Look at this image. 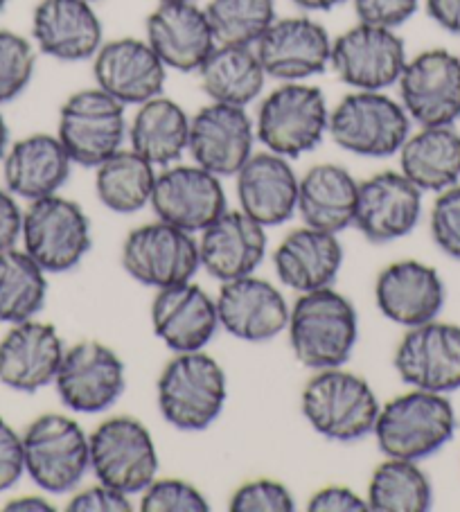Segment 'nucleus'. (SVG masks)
<instances>
[{"instance_id":"45","label":"nucleus","mask_w":460,"mask_h":512,"mask_svg":"<svg viewBox=\"0 0 460 512\" xmlns=\"http://www.w3.org/2000/svg\"><path fill=\"white\" fill-rule=\"evenodd\" d=\"M25 474L23 436L0 418V492L14 488Z\"/></svg>"},{"instance_id":"51","label":"nucleus","mask_w":460,"mask_h":512,"mask_svg":"<svg viewBox=\"0 0 460 512\" xmlns=\"http://www.w3.org/2000/svg\"><path fill=\"white\" fill-rule=\"evenodd\" d=\"M7 149H10V127H7V120L0 111V161H3Z\"/></svg>"},{"instance_id":"5","label":"nucleus","mask_w":460,"mask_h":512,"mask_svg":"<svg viewBox=\"0 0 460 512\" xmlns=\"http://www.w3.org/2000/svg\"><path fill=\"white\" fill-rule=\"evenodd\" d=\"M330 109L321 88L305 82H282L260 102L255 136L273 154L300 158L323 143Z\"/></svg>"},{"instance_id":"32","label":"nucleus","mask_w":460,"mask_h":512,"mask_svg":"<svg viewBox=\"0 0 460 512\" xmlns=\"http://www.w3.org/2000/svg\"><path fill=\"white\" fill-rule=\"evenodd\" d=\"M129 147L154 167L181 161L190 143V116L179 102L165 95L138 104L127 131Z\"/></svg>"},{"instance_id":"52","label":"nucleus","mask_w":460,"mask_h":512,"mask_svg":"<svg viewBox=\"0 0 460 512\" xmlns=\"http://www.w3.org/2000/svg\"><path fill=\"white\" fill-rule=\"evenodd\" d=\"M156 3H197V0H156Z\"/></svg>"},{"instance_id":"39","label":"nucleus","mask_w":460,"mask_h":512,"mask_svg":"<svg viewBox=\"0 0 460 512\" xmlns=\"http://www.w3.org/2000/svg\"><path fill=\"white\" fill-rule=\"evenodd\" d=\"M37 46L19 32L0 30V104L25 93L37 68Z\"/></svg>"},{"instance_id":"9","label":"nucleus","mask_w":460,"mask_h":512,"mask_svg":"<svg viewBox=\"0 0 460 512\" xmlns=\"http://www.w3.org/2000/svg\"><path fill=\"white\" fill-rule=\"evenodd\" d=\"M23 251L46 273L73 271L91 251V219L77 201L50 194L23 213Z\"/></svg>"},{"instance_id":"22","label":"nucleus","mask_w":460,"mask_h":512,"mask_svg":"<svg viewBox=\"0 0 460 512\" xmlns=\"http://www.w3.org/2000/svg\"><path fill=\"white\" fill-rule=\"evenodd\" d=\"M95 86L125 104H143L163 95L167 68L147 39L104 41L93 57Z\"/></svg>"},{"instance_id":"31","label":"nucleus","mask_w":460,"mask_h":512,"mask_svg":"<svg viewBox=\"0 0 460 512\" xmlns=\"http://www.w3.org/2000/svg\"><path fill=\"white\" fill-rule=\"evenodd\" d=\"M357 197L355 176L336 163H321L300 179L296 213L305 226L339 235L355 226Z\"/></svg>"},{"instance_id":"47","label":"nucleus","mask_w":460,"mask_h":512,"mask_svg":"<svg viewBox=\"0 0 460 512\" xmlns=\"http://www.w3.org/2000/svg\"><path fill=\"white\" fill-rule=\"evenodd\" d=\"M23 231V210L14 194L7 188H0V251L14 249L21 240Z\"/></svg>"},{"instance_id":"30","label":"nucleus","mask_w":460,"mask_h":512,"mask_svg":"<svg viewBox=\"0 0 460 512\" xmlns=\"http://www.w3.org/2000/svg\"><path fill=\"white\" fill-rule=\"evenodd\" d=\"M273 267L280 282L298 294L332 287L343 267V246L339 235L318 228H296L282 237Z\"/></svg>"},{"instance_id":"20","label":"nucleus","mask_w":460,"mask_h":512,"mask_svg":"<svg viewBox=\"0 0 460 512\" xmlns=\"http://www.w3.org/2000/svg\"><path fill=\"white\" fill-rule=\"evenodd\" d=\"M289 310L282 291L253 273L221 282L217 294L219 325L246 343L278 339L289 325Z\"/></svg>"},{"instance_id":"25","label":"nucleus","mask_w":460,"mask_h":512,"mask_svg":"<svg viewBox=\"0 0 460 512\" xmlns=\"http://www.w3.org/2000/svg\"><path fill=\"white\" fill-rule=\"evenodd\" d=\"M32 43L57 61L93 59L104 43V28L88 0H39L32 12Z\"/></svg>"},{"instance_id":"3","label":"nucleus","mask_w":460,"mask_h":512,"mask_svg":"<svg viewBox=\"0 0 460 512\" xmlns=\"http://www.w3.org/2000/svg\"><path fill=\"white\" fill-rule=\"evenodd\" d=\"M300 409L316 434L355 443L373 434L382 404L364 377L339 366L316 370L300 395Z\"/></svg>"},{"instance_id":"28","label":"nucleus","mask_w":460,"mask_h":512,"mask_svg":"<svg viewBox=\"0 0 460 512\" xmlns=\"http://www.w3.org/2000/svg\"><path fill=\"white\" fill-rule=\"evenodd\" d=\"M235 179L240 210L264 228L280 226L294 217L300 179L289 158L273 154L269 149L253 154L235 174Z\"/></svg>"},{"instance_id":"7","label":"nucleus","mask_w":460,"mask_h":512,"mask_svg":"<svg viewBox=\"0 0 460 512\" xmlns=\"http://www.w3.org/2000/svg\"><path fill=\"white\" fill-rule=\"evenodd\" d=\"M25 474L43 492L66 494L91 472V440L77 420L43 413L23 434Z\"/></svg>"},{"instance_id":"16","label":"nucleus","mask_w":460,"mask_h":512,"mask_svg":"<svg viewBox=\"0 0 460 512\" xmlns=\"http://www.w3.org/2000/svg\"><path fill=\"white\" fill-rule=\"evenodd\" d=\"M149 206L156 217L181 231L197 235L226 208V192L217 174L194 165H170L156 176Z\"/></svg>"},{"instance_id":"46","label":"nucleus","mask_w":460,"mask_h":512,"mask_svg":"<svg viewBox=\"0 0 460 512\" xmlns=\"http://www.w3.org/2000/svg\"><path fill=\"white\" fill-rule=\"evenodd\" d=\"M309 512H366L368 501L345 485H327L307 501Z\"/></svg>"},{"instance_id":"38","label":"nucleus","mask_w":460,"mask_h":512,"mask_svg":"<svg viewBox=\"0 0 460 512\" xmlns=\"http://www.w3.org/2000/svg\"><path fill=\"white\" fill-rule=\"evenodd\" d=\"M219 46H253L278 19L276 0H210L203 7Z\"/></svg>"},{"instance_id":"50","label":"nucleus","mask_w":460,"mask_h":512,"mask_svg":"<svg viewBox=\"0 0 460 512\" xmlns=\"http://www.w3.org/2000/svg\"><path fill=\"white\" fill-rule=\"evenodd\" d=\"M291 3L303 12H330L334 7L348 3V0H291Z\"/></svg>"},{"instance_id":"35","label":"nucleus","mask_w":460,"mask_h":512,"mask_svg":"<svg viewBox=\"0 0 460 512\" xmlns=\"http://www.w3.org/2000/svg\"><path fill=\"white\" fill-rule=\"evenodd\" d=\"M156 167L122 147L95 167V192L104 208L118 215H134L149 206L156 185Z\"/></svg>"},{"instance_id":"8","label":"nucleus","mask_w":460,"mask_h":512,"mask_svg":"<svg viewBox=\"0 0 460 512\" xmlns=\"http://www.w3.org/2000/svg\"><path fill=\"white\" fill-rule=\"evenodd\" d=\"M127 107L102 88H82L59 109L57 138L75 165L97 167L125 147Z\"/></svg>"},{"instance_id":"15","label":"nucleus","mask_w":460,"mask_h":512,"mask_svg":"<svg viewBox=\"0 0 460 512\" xmlns=\"http://www.w3.org/2000/svg\"><path fill=\"white\" fill-rule=\"evenodd\" d=\"M395 373L411 388L454 393L460 388V325L433 319L409 328L395 348Z\"/></svg>"},{"instance_id":"19","label":"nucleus","mask_w":460,"mask_h":512,"mask_svg":"<svg viewBox=\"0 0 460 512\" xmlns=\"http://www.w3.org/2000/svg\"><path fill=\"white\" fill-rule=\"evenodd\" d=\"M422 190L402 172H379L359 183L357 231L373 244L402 240L422 217Z\"/></svg>"},{"instance_id":"44","label":"nucleus","mask_w":460,"mask_h":512,"mask_svg":"<svg viewBox=\"0 0 460 512\" xmlns=\"http://www.w3.org/2000/svg\"><path fill=\"white\" fill-rule=\"evenodd\" d=\"M68 512H131L129 494L97 481L91 488L79 490L66 503Z\"/></svg>"},{"instance_id":"10","label":"nucleus","mask_w":460,"mask_h":512,"mask_svg":"<svg viewBox=\"0 0 460 512\" xmlns=\"http://www.w3.org/2000/svg\"><path fill=\"white\" fill-rule=\"evenodd\" d=\"M91 472L100 483L140 494L158 476L161 458L149 429L131 416L104 420L91 436Z\"/></svg>"},{"instance_id":"34","label":"nucleus","mask_w":460,"mask_h":512,"mask_svg":"<svg viewBox=\"0 0 460 512\" xmlns=\"http://www.w3.org/2000/svg\"><path fill=\"white\" fill-rule=\"evenodd\" d=\"M197 75L210 102L233 107H249L267 84V73L253 46H217Z\"/></svg>"},{"instance_id":"21","label":"nucleus","mask_w":460,"mask_h":512,"mask_svg":"<svg viewBox=\"0 0 460 512\" xmlns=\"http://www.w3.org/2000/svg\"><path fill=\"white\" fill-rule=\"evenodd\" d=\"M145 39L165 68L179 73H197L219 46L197 3H156L145 21Z\"/></svg>"},{"instance_id":"17","label":"nucleus","mask_w":460,"mask_h":512,"mask_svg":"<svg viewBox=\"0 0 460 512\" xmlns=\"http://www.w3.org/2000/svg\"><path fill=\"white\" fill-rule=\"evenodd\" d=\"M255 120L246 107L210 102L190 118L188 152L203 170L235 176L253 156Z\"/></svg>"},{"instance_id":"54","label":"nucleus","mask_w":460,"mask_h":512,"mask_svg":"<svg viewBox=\"0 0 460 512\" xmlns=\"http://www.w3.org/2000/svg\"><path fill=\"white\" fill-rule=\"evenodd\" d=\"M88 3H100V0H88Z\"/></svg>"},{"instance_id":"27","label":"nucleus","mask_w":460,"mask_h":512,"mask_svg":"<svg viewBox=\"0 0 460 512\" xmlns=\"http://www.w3.org/2000/svg\"><path fill=\"white\" fill-rule=\"evenodd\" d=\"M199 235L201 267L219 282L251 276L267 255V228L244 210H224Z\"/></svg>"},{"instance_id":"18","label":"nucleus","mask_w":460,"mask_h":512,"mask_svg":"<svg viewBox=\"0 0 460 512\" xmlns=\"http://www.w3.org/2000/svg\"><path fill=\"white\" fill-rule=\"evenodd\" d=\"M255 52L267 77L280 82H305L330 66L332 39L325 25L312 16H287L273 21L255 43Z\"/></svg>"},{"instance_id":"6","label":"nucleus","mask_w":460,"mask_h":512,"mask_svg":"<svg viewBox=\"0 0 460 512\" xmlns=\"http://www.w3.org/2000/svg\"><path fill=\"white\" fill-rule=\"evenodd\" d=\"M411 118L386 91H352L330 111L327 134L343 152L361 158H391L411 136Z\"/></svg>"},{"instance_id":"12","label":"nucleus","mask_w":460,"mask_h":512,"mask_svg":"<svg viewBox=\"0 0 460 512\" xmlns=\"http://www.w3.org/2000/svg\"><path fill=\"white\" fill-rule=\"evenodd\" d=\"M406 43L395 30L357 23L332 41L330 66L352 91H386L397 86L406 66Z\"/></svg>"},{"instance_id":"13","label":"nucleus","mask_w":460,"mask_h":512,"mask_svg":"<svg viewBox=\"0 0 460 512\" xmlns=\"http://www.w3.org/2000/svg\"><path fill=\"white\" fill-rule=\"evenodd\" d=\"M122 267L145 287L165 289L188 282L201 269L199 240L158 219L131 231L122 244Z\"/></svg>"},{"instance_id":"2","label":"nucleus","mask_w":460,"mask_h":512,"mask_svg":"<svg viewBox=\"0 0 460 512\" xmlns=\"http://www.w3.org/2000/svg\"><path fill=\"white\" fill-rule=\"evenodd\" d=\"M456 427V411L447 395L411 388L382 406L373 434L384 456L422 461L440 452Z\"/></svg>"},{"instance_id":"37","label":"nucleus","mask_w":460,"mask_h":512,"mask_svg":"<svg viewBox=\"0 0 460 512\" xmlns=\"http://www.w3.org/2000/svg\"><path fill=\"white\" fill-rule=\"evenodd\" d=\"M366 501L370 512H427L433 488L418 461L386 456L370 476Z\"/></svg>"},{"instance_id":"41","label":"nucleus","mask_w":460,"mask_h":512,"mask_svg":"<svg viewBox=\"0 0 460 512\" xmlns=\"http://www.w3.org/2000/svg\"><path fill=\"white\" fill-rule=\"evenodd\" d=\"M228 508L233 512H294L296 499L285 483L276 479H253L235 490Z\"/></svg>"},{"instance_id":"33","label":"nucleus","mask_w":460,"mask_h":512,"mask_svg":"<svg viewBox=\"0 0 460 512\" xmlns=\"http://www.w3.org/2000/svg\"><path fill=\"white\" fill-rule=\"evenodd\" d=\"M400 172L422 192H442L460 181V134L454 127H420L404 140Z\"/></svg>"},{"instance_id":"48","label":"nucleus","mask_w":460,"mask_h":512,"mask_svg":"<svg viewBox=\"0 0 460 512\" xmlns=\"http://www.w3.org/2000/svg\"><path fill=\"white\" fill-rule=\"evenodd\" d=\"M424 7L438 28L460 37V0H424Z\"/></svg>"},{"instance_id":"53","label":"nucleus","mask_w":460,"mask_h":512,"mask_svg":"<svg viewBox=\"0 0 460 512\" xmlns=\"http://www.w3.org/2000/svg\"><path fill=\"white\" fill-rule=\"evenodd\" d=\"M7 3H10V0H0V14L5 12V7H7Z\"/></svg>"},{"instance_id":"4","label":"nucleus","mask_w":460,"mask_h":512,"mask_svg":"<svg viewBox=\"0 0 460 512\" xmlns=\"http://www.w3.org/2000/svg\"><path fill=\"white\" fill-rule=\"evenodd\" d=\"M156 391L163 418L179 431H206L228 400L224 368L203 350L179 352L163 368Z\"/></svg>"},{"instance_id":"24","label":"nucleus","mask_w":460,"mask_h":512,"mask_svg":"<svg viewBox=\"0 0 460 512\" xmlns=\"http://www.w3.org/2000/svg\"><path fill=\"white\" fill-rule=\"evenodd\" d=\"M152 328L174 355L199 352L215 339L219 325L217 298L192 280L156 289L152 303Z\"/></svg>"},{"instance_id":"11","label":"nucleus","mask_w":460,"mask_h":512,"mask_svg":"<svg viewBox=\"0 0 460 512\" xmlns=\"http://www.w3.org/2000/svg\"><path fill=\"white\" fill-rule=\"evenodd\" d=\"M125 386V364L118 352L95 339L70 346L55 377L61 404L84 416L109 411L125 393Z\"/></svg>"},{"instance_id":"14","label":"nucleus","mask_w":460,"mask_h":512,"mask_svg":"<svg viewBox=\"0 0 460 512\" xmlns=\"http://www.w3.org/2000/svg\"><path fill=\"white\" fill-rule=\"evenodd\" d=\"M400 102L420 127H454L460 120V57L431 48L406 61L400 79Z\"/></svg>"},{"instance_id":"40","label":"nucleus","mask_w":460,"mask_h":512,"mask_svg":"<svg viewBox=\"0 0 460 512\" xmlns=\"http://www.w3.org/2000/svg\"><path fill=\"white\" fill-rule=\"evenodd\" d=\"M143 512H208V499L183 479H156L140 492Z\"/></svg>"},{"instance_id":"36","label":"nucleus","mask_w":460,"mask_h":512,"mask_svg":"<svg viewBox=\"0 0 460 512\" xmlns=\"http://www.w3.org/2000/svg\"><path fill=\"white\" fill-rule=\"evenodd\" d=\"M48 273L23 249L0 251V323L37 316L48 298Z\"/></svg>"},{"instance_id":"43","label":"nucleus","mask_w":460,"mask_h":512,"mask_svg":"<svg viewBox=\"0 0 460 512\" xmlns=\"http://www.w3.org/2000/svg\"><path fill=\"white\" fill-rule=\"evenodd\" d=\"M359 23L397 30L418 12L420 0H352Z\"/></svg>"},{"instance_id":"23","label":"nucleus","mask_w":460,"mask_h":512,"mask_svg":"<svg viewBox=\"0 0 460 512\" xmlns=\"http://www.w3.org/2000/svg\"><path fill=\"white\" fill-rule=\"evenodd\" d=\"M64 352L55 325L34 319L14 323L0 339V384L19 393H37L55 384Z\"/></svg>"},{"instance_id":"49","label":"nucleus","mask_w":460,"mask_h":512,"mask_svg":"<svg viewBox=\"0 0 460 512\" xmlns=\"http://www.w3.org/2000/svg\"><path fill=\"white\" fill-rule=\"evenodd\" d=\"M7 512H52L55 506L43 497H19L5 506Z\"/></svg>"},{"instance_id":"42","label":"nucleus","mask_w":460,"mask_h":512,"mask_svg":"<svg viewBox=\"0 0 460 512\" xmlns=\"http://www.w3.org/2000/svg\"><path fill=\"white\" fill-rule=\"evenodd\" d=\"M429 226L438 249L451 260H460V183L438 192Z\"/></svg>"},{"instance_id":"29","label":"nucleus","mask_w":460,"mask_h":512,"mask_svg":"<svg viewBox=\"0 0 460 512\" xmlns=\"http://www.w3.org/2000/svg\"><path fill=\"white\" fill-rule=\"evenodd\" d=\"M73 165L57 136L30 134L7 149L3 158L5 188L25 201L50 197L68 183Z\"/></svg>"},{"instance_id":"1","label":"nucleus","mask_w":460,"mask_h":512,"mask_svg":"<svg viewBox=\"0 0 460 512\" xmlns=\"http://www.w3.org/2000/svg\"><path fill=\"white\" fill-rule=\"evenodd\" d=\"M291 352L309 370L339 368L359 341L355 305L332 287L300 294L289 310Z\"/></svg>"},{"instance_id":"26","label":"nucleus","mask_w":460,"mask_h":512,"mask_svg":"<svg viewBox=\"0 0 460 512\" xmlns=\"http://www.w3.org/2000/svg\"><path fill=\"white\" fill-rule=\"evenodd\" d=\"M445 298L447 291L440 273L418 260L388 264L375 282L379 312L406 330L438 319Z\"/></svg>"}]
</instances>
